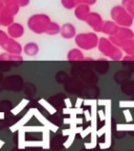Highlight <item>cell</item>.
Masks as SVG:
<instances>
[{
    "instance_id": "1",
    "label": "cell",
    "mask_w": 134,
    "mask_h": 151,
    "mask_svg": "<svg viewBox=\"0 0 134 151\" xmlns=\"http://www.w3.org/2000/svg\"><path fill=\"white\" fill-rule=\"evenodd\" d=\"M25 52H26V54L27 55H36L37 54V52H38V48H37V46L36 45H33V44H29V45H27V46L25 47Z\"/></svg>"
}]
</instances>
